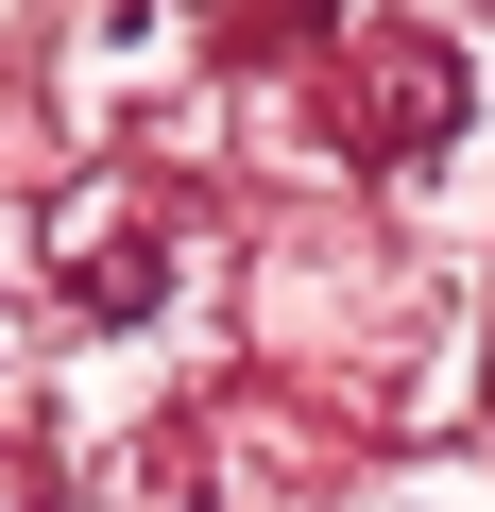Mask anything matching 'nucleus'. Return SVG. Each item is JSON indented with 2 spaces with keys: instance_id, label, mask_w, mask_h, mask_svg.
Instances as JSON below:
<instances>
[{
  "instance_id": "f257e3e1",
  "label": "nucleus",
  "mask_w": 495,
  "mask_h": 512,
  "mask_svg": "<svg viewBox=\"0 0 495 512\" xmlns=\"http://www.w3.org/2000/svg\"><path fill=\"white\" fill-rule=\"evenodd\" d=\"M359 512H495V478H478V461H427V478H393V495H359Z\"/></svg>"
}]
</instances>
